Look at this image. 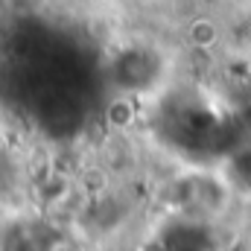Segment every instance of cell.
<instances>
[{
    "instance_id": "1",
    "label": "cell",
    "mask_w": 251,
    "mask_h": 251,
    "mask_svg": "<svg viewBox=\"0 0 251 251\" xmlns=\"http://www.w3.org/2000/svg\"><path fill=\"white\" fill-rule=\"evenodd\" d=\"M222 178H225V187L231 190V193L251 196V146L234 152V155L228 158Z\"/></svg>"
}]
</instances>
